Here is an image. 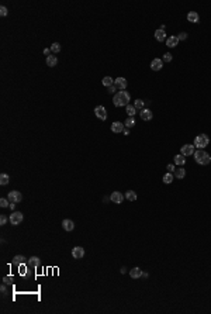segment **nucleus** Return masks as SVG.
<instances>
[{"mask_svg": "<svg viewBox=\"0 0 211 314\" xmlns=\"http://www.w3.org/2000/svg\"><path fill=\"white\" fill-rule=\"evenodd\" d=\"M166 169H167V172H170V173H172V172H175L176 168H175V165H173V164H169L166 166Z\"/></svg>", "mask_w": 211, "mask_h": 314, "instance_id": "nucleus-38", "label": "nucleus"}, {"mask_svg": "<svg viewBox=\"0 0 211 314\" xmlns=\"http://www.w3.org/2000/svg\"><path fill=\"white\" fill-rule=\"evenodd\" d=\"M95 114H96V117H97L98 120H102V121H104L106 118H107V111H106V107H103V106H97L95 109Z\"/></svg>", "mask_w": 211, "mask_h": 314, "instance_id": "nucleus-6", "label": "nucleus"}, {"mask_svg": "<svg viewBox=\"0 0 211 314\" xmlns=\"http://www.w3.org/2000/svg\"><path fill=\"white\" fill-rule=\"evenodd\" d=\"M193 157H194V161H196L198 165H208L211 162V155L207 153L206 151H203V150L194 151Z\"/></svg>", "mask_w": 211, "mask_h": 314, "instance_id": "nucleus-2", "label": "nucleus"}, {"mask_svg": "<svg viewBox=\"0 0 211 314\" xmlns=\"http://www.w3.org/2000/svg\"><path fill=\"white\" fill-rule=\"evenodd\" d=\"M127 79L125 78H117V79H114V86H116L118 90H124V89L127 88Z\"/></svg>", "mask_w": 211, "mask_h": 314, "instance_id": "nucleus-8", "label": "nucleus"}, {"mask_svg": "<svg viewBox=\"0 0 211 314\" xmlns=\"http://www.w3.org/2000/svg\"><path fill=\"white\" fill-rule=\"evenodd\" d=\"M102 83L104 85V86H107V88H110V86H113L114 85V79L111 76H104L103 78V81H102Z\"/></svg>", "mask_w": 211, "mask_h": 314, "instance_id": "nucleus-25", "label": "nucleus"}, {"mask_svg": "<svg viewBox=\"0 0 211 314\" xmlns=\"http://www.w3.org/2000/svg\"><path fill=\"white\" fill-rule=\"evenodd\" d=\"M72 256L75 259H82L84 256V249L82 248V247H75V248L72 249Z\"/></svg>", "mask_w": 211, "mask_h": 314, "instance_id": "nucleus-10", "label": "nucleus"}, {"mask_svg": "<svg viewBox=\"0 0 211 314\" xmlns=\"http://www.w3.org/2000/svg\"><path fill=\"white\" fill-rule=\"evenodd\" d=\"M27 258L24 255H16L14 258H13V263L14 265H23V263H26L27 262Z\"/></svg>", "mask_w": 211, "mask_h": 314, "instance_id": "nucleus-20", "label": "nucleus"}, {"mask_svg": "<svg viewBox=\"0 0 211 314\" xmlns=\"http://www.w3.org/2000/svg\"><path fill=\"white\" fill-rule=\"evenodd\" d=\"M125 110H127L128 117H134V114L137 113V109H135L132 104H128V106H125Z\"/></svg>", "mask_w": 211, "mask_h": 314, "instance_id": "nucleus-27", "label": "nucleus"}, {"mask_svg": "<svg viewBox=\"0 0 211 314\" xmlns=\"http://www.w3.org/2000/svg\"><path fill=\"white\" fill-rule=\"evenodd\" d=\"M124 125H125L127 128L134 127V125H135V120H134V117H128L127 120L124 121Z\"/></svg>", "mask_w": 211, "mask_h": 314, "instance_id": "nucleus-30", "label": "nucleus"}, {"mask_svg": "<svg viewBox=\"0 0 211 314\" xmlns=\"http://www.w3.org/2000/svg\"><path fill=\"white\" fill-rule=\"evenodd\" d=\"M131 102V96L127 90H120L118 93H116L113 97V103L116 107H123V106H128Z\"/></svg>", "mask_w": 211, "mask_h": 314, "instance_id": "nucleus-1", "label": "nucleus"}, {"mask_svg": "<svg viewBox=\"0 0 211 314\" xmlns=\"http://www.w3.org/2000/svg\"><path fill=\"white\" fill-rule=\"evenodd\" d=\"M162 68H163V61H162V59L155 58L152 62H151V69L152 70H160Z\"/></svg>", "mask_w": 211, "mask_h": 314, "instance_id": "nucleus-11", "label": "nucleus"}, {"mask_svg": "<svg viewBox=\"0 0 211 314\" xmlns=\"http://www.w3.org/2000/svg\"><path fill=\"white\" fill-rule=\"evenodd\" d=\"M110 200L113 201V203H116V204H121L124 200V196L121 194V192H113L111 196H110Z\"/></svg>", "mask_w": 211, "mask_h": 314, "instance_id": "nucleus-9", "label": "nucleus"}, {"mask_svg": "<svg viewBox=\"0 0 211 314\" xmlns=\"http://www.w3.org/2000/svg\"><path fill=\"white\" fill-rule=\"evenodd\" d=\"M134 107L137 110H144L145 109V103H144V100H141V99H137L134 102Z\"/></svg>", "mask_w": 211, "mask_h": 314, "instance_id": "nucleus-26", "label": "nucleus"}, {"mask_svg": "<svg viewBox=\"0 0 211 314\" xmlns=\"http://www.w3.org/2000/svg\"><path fill=\"white\" fill-rule=\"evenodd\" d=\"M173 176H175V178H177V179H183V178L186 176V169L183 168V166L176 168L175 172H173Z\"/></svg>", "mask_w": 211, "mask_h": 314, "instance_id": "nucleus-18", "label": "nucleus"}, {"mask_svg": "<svg viewBox=\"0 0 211 314\" xmlns=\"http://www.w3.org/2000/svg\"><path fill=\"white\" fill-rule=\"evenodd\" d=\"M173 179H175V176H173V173H170V172H167V173L163 175V183H166V185H170V183L173 182Z\"/></svg>", "mask_w": 211, "mask_h": 314, "instance_id": "nucleus-24", "label": "nucleus"}, {"mask_svg": "<svg viewBox=\"0 0 211 314\" xmlns=\"http://www.w3.org/2000/svg\"><path fill=\"white\" fill-rule=\"evenodd\" d=\"M116 90H118V89H117L116 86H114V85H113V86H110V88H109V93H116Z\"/></svg>", "mask_w": 211, "mask_h": 314, "instance_id": "nucleus-39", "label": "nucleus"}, {"mask_svg": "<svg viewBox=\"0 0 211 314\" xmlns=\"http://www.w3.org/2000/svg\"><path fill=\"white\" fill-rule=\"evenodd\" d=\"M175 164L179 165V166H183V165L186 164V157L184 155H182V153H179V155H175Z\"/></svg>", "mask_w": 211, "mask_h": 314, "instance_id": "nucleus-23", "label": "nucleus"}, {"mask_svg": "<svg viewBox=\"0 0 211 314\" xmlns=\"http://www.w3.org/2000/svg\"><path fill=\"white\" fill-rule=\"evenodd\" d=\"M49 52H51V49H48V48H45V49H44V54L47 55V56H49Z\"/></svg>", "mask_w": 211, "mask_h": 314, "instance_id": "nucleus-41", "label": "nucleus"}, {"mask_svg": "<svg viewBox=\"0 0 211 314\" xmlns=\"http://www.w3.org/2000/svg\"><path fill=\"white\" fill-rule=\"evenodd\" d=\"M125 128H124V124H121L120 121H114L113 124H111V131L116 132V134H118V132H123Z\"/></svg>", "mask_w": 211, "mask_h": 314, "instance_id": "nucleus-15", "label": "nucleus"}, {"mask_svg": "<svg viewBox=\"0 0 211 314\" xmlns=\"http://www.w3.org/2000/svg\"><path fill=\"white\" fill-rule=\"evenodd\" d=\"M13 282V278L11 276H4L3 278V283H6V285H9V283H11Z\"/></svg>", "mask_w": 211, "mask_h": 314, "instance_id": "nucleus-36", "label": "nucleus"}, {"mask_svg": "<svg viewBox=\"0 0 211 314\" xmlns=\"http://www.w3.org/2000/svg\"><path fill=\"white\" fill-rule=\"evenodd\" d=\"M163 62H170L172 61V54L170 52H166V54L163 55V59H162Z\"/></svg>", "mask_w": 211, "mask_h": 314, "instance_id": "nucleus-32", "label": "nucleus"}, {"mask_svg": "<svg viewBox=\"0 0 211 314\" xmlns=\"http://www.w3.org/2000/svg\"><path fill=\"white\" fill-rule=\"evenodd\" d=\"M62 227H63V230L65 231H73V228H75V223L69 218H65L63 221H62Z\"/></svg>", "mask_w": 211, "mask_h": 314, "instance_id": "nucleus-14", "label": "nucleus"}, {"mask_svg": "<svg viewBox=\"0 0 211 314\" xmlns=\"http://www.w3.org/2000/svg\"><path fill=\"white\" fill-rule=\"evenodd\" d=\"M27 265H28V266H33V268H38L41 265V259L38 256H31V258L27 261Z\"/></svg>", "mask_w": 211, "mask_h": 314, "instance_id": "nucleus-16", "label": "nucleus"}, {"mask_svg": "<svg viewBox=\"0 0 211 314\" xmlns=\"http://www.w3.org/2000/svg\"><path fill=\"white\" fill-rule=\"evenodd\" d=\"M0 290H2V294H6V293H7V289H6V283H4V285H2Z\"/></svg>", "mask_w": 211, "mask_h": 314, "instance_id": "nucleus-40", "label": "nucleus"}, {"mask_svg": "<svg viewBox=\"0 0 211 314\" xmlns=\"http://www.w3.org/2000/svg\"><path fill=\"white\" fill-rule=\"evenodd\" d=\"M6 223H7V217L4 214L0 215V226H6Z\"/></svg>", "mask_w": 211, "mask_h": 314, "instance_id": "nucleus-34", "label": "nucleus"}, {"mask_svg": "<svg viewBox=\"0 0 211 314\" xmlns=\"http://www.w3.org/2000/svg\"><path fill=\"white\" fill-rule=\"evenodd\" d=\"M125 197H127L130 201H135L137 200V193H135L134 190H128L127 193H125Z\"/></svg>", "mask_w": 211, "mask_h": 314, "instance_id": "nucleus-28", "label": "nucleus"}, {"mask_svg": "<svg viewBox=\"0 0 211 314\" xmlns=\"http://www.w3.org/2000/svg\"><path fill=\"white\" fill-rule=\"evenodd\" d=\"M177 44H179V38L176 35H170L166 38V45L169 48H175Z\"/></svg>", "mask_w": 211, "mask_h": 314, "instance_id": "nucleus-13", "label": "nucleus"}, {"mask_svg": "<svg viewBox=\"0 0 211 314\" xmlns=\"http://www.w3.org/2000/svg\"><path fill=\"white\" fill-rule=\"evenodd\" d=\"M23 218H24L23 213L14 211V213H11V214H10V217H9V221H10L11 226H18V224L23 221Z\"/></svg>", "mask_w": 211, "mask_h": 314, "instance_id": "nucleus-4", "label": "nucleus"}, {"mask_svg": "<svg viewBox=\"0 0 211 314\" xmlns=\"http://www.w3.org/2000/svg\"><path fill=\"white\" fill-rule=\"evenodd\" d=\"M54 54H58L59 51H61V45H59V42H54V44L51 45V48H49Z\"/></svg>", "mask_w": 211, "mask_h": 314, "instance_id": "nucleus-31", "label": "nucleus"}, {"mask_svg": "<svg viewBox=\"0 0 211 314\" xmlns=\"http://www.w3.org/2000/svg\"><path fill=\"white\" fill-rule=\"evenodd\" d=\"M177 38H179V41H184L186 38H187V34H186V33H180L177 35Z\"/></svg>", "mask_w": 211, "mask_h": 314, "instance_id": "nucleus-37", "label": "nucleus"}, {"mask_svg": "<svg viewBox=\"0 0 211 314\" xmlns=\"http://www.w3.org/2000/svg\"><path fill=\"white\" fill-rule=\"evenodd\" d=\"M10 182V178H9V175L7 173H2V175H0V185H7V183Z\"/></svg>", "mask_w": 211, "mask_h": 314, "instance_id": "nucleus-29", "label": "nucleus"}, {"mask_svg": "<svg viewBox=\"0 0 211 314\" xmlns=\"http://www.w3.org/2000/svg\"><path fill=\"white\" fill-rule=\"evenodd\" d=\"M139 116H141V118H142L144 121H149V120H152L153 114H152V111H151L149 109H144V110H141Z\"/></svg>", "mask_w": 211, "mask_h": 314, "instance_id": "nucleus-12", "label": "nucleus"}, {"mask_svg": "<svg viewBox=\"0 0 211 314\" xmlns=\"http://www.w3.org/2000/svg\"><path fill=\"white\" fill-rule=\"evenodd\" d=\"M56 63H58V58H56V56H54V54L49 55V56H47V65L49 66V68L56 66Z\"/></svg>", "mask_w": 211, "mask_h": 314, "instance_id": "nucleus-21", "label": "nucleus"}, {"mask_svg": "<svg viewBox=\"0 0 211 314\" xmlns=\"http://www.w3.org/2000/svg\"><path fill=\"white\" fill-rule=\"evenodd\" d=\"M7 9L4 7V6H2V7H0V14H2V17H6V16H7Z\"/></svg>", "mask_w": 211, "mask_h": 314, "instance_id": "nucleus-35", "label": "nucleus"}, {"mask_svg": "<svg viewBox=\"0 0 211 314\" xmlns=\"http://www.w3.org/2000/svg\"><path fill=\"white\" fill-rule=\"evenodd\" d=\"M0 206L2 207H9V199H0Z\"/></svg>", "mask_w": 211, "mask_h": 314, "instance_id": "nucleus-33", "label": "nucleus"}, {"mask_svg": "<svg viewBox=\"0 0 211 314\" xmlns=\"http://www.w3.org/2000/svg\"><path fill=\"white\" fill-rule=\"evenodd\" d=\"M194 148H196L194 145L186 144V145H183L182 148H180V153H182V155H184V157H190V155H193V153H194Z\"/></svg>", "mask_w": 211, "mask_h": 314, "instance_id": "nucleus-7", "label": "nucleus"}, {"mask_svg": "<svg viewBox=\"0 0 211 314\" xmlns=\"http://www.w3.org/2000/svg\"><path fill=\"white\" fill-rule=\"evenodd\" d=\"M130 276H131L132 279H138L142 276V270L139 269V268H132L131 270H130Z\"/></svg>", "mask_w": 211, "mask_h": 314, "instance_id": "nucleus-22", "label": "nucleus"}, {"mask_svg": "<svg viewBox=\"0 0 211 314\" xmlns=\"http://www.w3.org/2000/svg\"><path fill=\"white\" fill-rule=\"evenodd\" d=\"M9 201L10 203H20V201L23 200V196L20 192H17V190H13V192H10L9 193Z\"/></svg>", "mask_w": 211, "mask_h": 314, "instance_id": "nucleus-5", "label": "nucleus"}, {"mask_svg": "<svg viewBox=\"0 0 211 314\" xmlns=\"http://www.w3.org/2000/svg\"><path fill=\"white\" fill-rule=\"evenodd\" d=\"M187 20H189L190 23H198L200 21V16L197 14V11H190L189 14H187Z\"/></svg>", "mask_w": 211, "mask_h": 314, "instance_id": "nucleus-19", "label": "nucleus"}, {"mask_svg": "<svg viewBox=\"0 0 211 314\" xmlns=\"http://www.w3.org/2000/svg\"><path fill=\"white\" fill-rule=\"evenodd\" d=\"M208 144H210V138H208V135H206V134H200L194 138V146L198 148V150L206 148Z\"/></svg>", "mask_w": 211, "mask_h": 314, "instance_id": "nucleus-3", "label": "nucleus"}, {"mask_svg": "<svg viewBox=\"0 0 211 314\" xmlns=\"http://www.w3.org/2000/svg\"><path fill=\"white\" fill-rule=\"evenodd\" d=\"M155 40L156 41H159V42H162V41H165L166 40V31L165 30H156L155 31Z\"/></svg>", "mask_w": 211, "mask_h": 314, "instance_id": "nucleus-17", "label": "nucleus"}, {"mask_svg": "<svg viewBox=\"0 0 211 314\" xmlns=\"http://www.w3.org/2000/svg\"><path fill=\"white\" fill-rule=\"evenodd\" d=\"M123 132H124V134H125V135H128V134H130V130H128V128H125V130H124Z\"/></svg>", "mask_w": 211, "mask_h": 314, "instance_id": "nucleus-42", "label": "nucleus"}]
</instances>
